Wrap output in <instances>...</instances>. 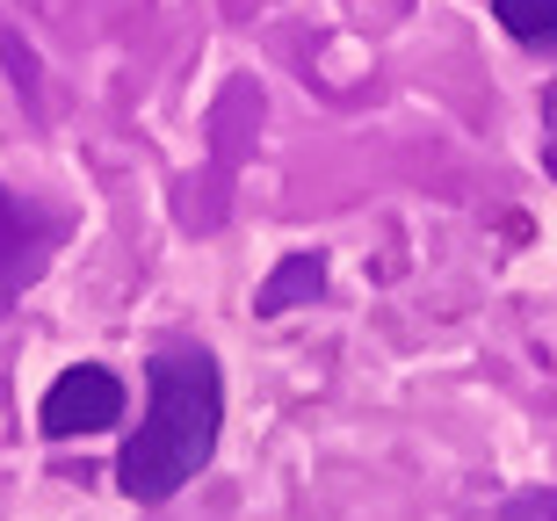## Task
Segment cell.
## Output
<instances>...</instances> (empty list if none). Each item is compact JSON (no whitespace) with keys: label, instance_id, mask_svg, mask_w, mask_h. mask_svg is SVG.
Wrapping results in <instances>:
<instances>
[{"label":"cell","instance_id":"cell-1","mask_svg":"<svg viewBox=\"0 0 557 521\" xmlns=\"http://www.w3.org/2000/svg\"><path fill=\"white\" fill-rule=\"evenodd\" d=\"M218 427H225L218 355L210 348H166L160 362H152V406H145L138 435H131L124 457H116L124 500H138V507L174 500V493L210 463Z\"/></svg>","mask_w":557,"mask_h":521},{"label":"cell","instance_id":"cell-2","mask_svg":"<svg viewBox=\"0 0 557 521\" xmlns=\"http://www.w3.org/2000/svg\"><path fill=\"white\" fill-rule=\"evenodd\" d=\"M124 420V376H109L102 362H81V370H65L37 406V427L51 442H73V435H102Z\"/></svg>","mask_w":557,"mask_h":521},{"label":"cell","instance_id":"cell-3","mask_svg":"<svg viewBox=\"0 0 557 521\" xmlns=\"http://www.w3.org/2000/svg\"><path fill=\"white\" fill-rule=\"evenodd\" d=\"M29 269H37V239H29V225L15 218V203L0 196V312H8V297L29 283Z\"/></svg>","mask_w":557,"mask_h":521},{"label":"cell","instance_id":"cell-4","mask_svg":"<svg viewBox=\"0 0 557 521\" xmlns=\"http://www.w3.org/2000/svg\"><path fill=\"white\" fill-rule=\"evenodd\" d=\"M493 15H499V29H507L515 44H529V51H543V59L557 51V0H493Z\"/></svg>","mask_w":557,"mask_h":521},{"label":"cell","instance_id":"cell-5","mask_svg":"<svg viewBox=\"0 0 557 521\" xmlns=\"http://www.w3.org/2000/svg\"><path fill=\"white\" fill-rule=\"evenodd\" d=\"M319 290H326V261H319V253H297V261H289V269L269 283V290L253 297V312L275 319V312H289L297 297H319Z\"/></svg>","mask_w":557,"mask_h":521},{"label":"cell","instance_id":"cell-6","mask_svg":"<svg viewBox=\"0 0 557 521\" xmlns=\"http://www.w3.org/2000/svg\"><path fill=\"white\" fill-rule=\"evenodd\" d=\"M493 521H557V485H529L515 500H499Z\"/></svg>","mask_w":557,"mask_h":521}]
</instances>
